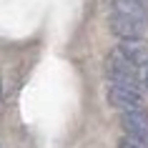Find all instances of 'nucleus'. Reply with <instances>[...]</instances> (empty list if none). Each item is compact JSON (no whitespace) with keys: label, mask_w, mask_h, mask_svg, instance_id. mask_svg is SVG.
<instances>
[{"label":"nucleus","mask_w":148,"mask_h":148,"mask_svg":"<svg viewBox=\"0 0 148 148\" xmlns=\"http://www.w3.org/2000/svg\"><path fill=\"white\" fill-rule=\"evenodd\" d=\"M106 73H108V78L113 86L118 88H125V90H133V93H140L143 90V75H140V70L128 63L121 53H110L108 60H106Z\"/></svg>","instance_id":"f257e3e1"},{"label":"nucleus","mask_w":148,"mask_h":148,"mask_svg":"<svg viewBox=\"0 0 148 148\" xmlns=\"http://www.w3.org/2000/svg\"><path fill=\"white\" fill-rule=\"evenodd\" d=\"M108 103L113 108H118L121 113H146V101L140 93L125 90V88L110 86L108 88Z\"/></svg>","instance_id":"f03ea898"},{"label":"nucleus","mask_w":148,"mask_h":148,"mask_svg":"<svg viewBox=\"0 0 148 148\" xmlns=\"http://www.w3.org/2000/svg\"><path fill=\"white\" fill-rule=\"evenodd\" d=\"M110 30L116 33L121 40H143V35H146V23L113 13L110 15Z\"/></svg>","instance_id":"7ed1b4c3"},{"label":"nucleus","mask_w":148,"mask_h":148,"mask_svg":"<svg viewBox=\"0 0 148 148\" xmlns=\"http://www.w3.org/2000/svg\"><path fill=\"white\" fill-rule=\"evenodd\" d=\"M118 53L123 55L128 63H133L138 70H143L148 65V45L143 40H123L118 45Z\"/></svg>","instance_id":"20e7f679"},{"label":"nucleus","mask_w":148,"mask_h":148,"mask_svg":"<svg viewBox=\"0 0 148 148\" xmlns=\"http://www.w3.org/2000/svg\"><path fill=\"white\" fill-rule=\"evenodd\" d=\"M121 125L125 136L148 140V113H121Z\"/></svg>","instance_id":"39448f33"},{"label":"nucleus","mask_w":148,"mask_h":148,"mask_svg":"<svg viewBox=\"0 0 148 148\" xmlns=\"http://www.w3.org/2000/svg\"><path fill=\"white\" fill-rule=\"evenodd\" d=\"M113 13L133 18V20H140V23H146V15H148V10L140 3H136V0H113Z\"/></svg>","instance_id":"423d86ee"},{"label":"nucleus","mask_w":148,"mask_h":148,"mask_svg":"<svg viewBox=\"0 0 148 148\" xmlns=\"http://www.w3.org/2000/svg\"><path fill=\"white\" fill-rule=\"evenodd\" d=\"M118 148H148V140H138V138H131V136H123L118 140Z\"/></svg>","instance_id":"0eeeda50"},{"label":"nucleus","mask_w":148,"mask_h":148,"mask_svg":"<svg viewBox=\"0 0 148 148\" xmlns=\"http://www.w3.org/2000/svg\"><path fill=\"white\" fill-rule=\"evenodd\" d=\"M136 3H140V5H143V8L148 10V0H136Z\"/></svg>","instance_id":"6e6552de"}]
</instances>
